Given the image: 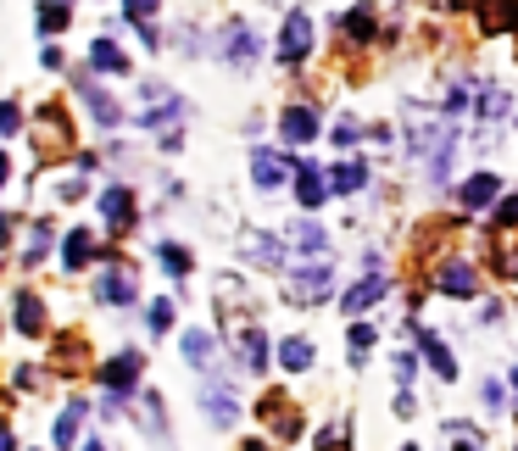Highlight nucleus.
I'll list each match as a JSON object with an SVG mask.
<instances>
[{
	"instance_id": "18",
	"label": "nucleus",
	"mask_w": 518,
	"mask_h": 451,
	"mask_svg": "<svg viewBox=\"0 0 518 451\" xmlns=\"http://www.w3.org/2000/svg\"><path fill=\"white\" fill-rule=\"evenodd\" d=\"M418 345H424V357H429L434 374H441V379H458V362H451V352H446L441 340H434V335H418Z\"/></svg>"
},
{
	"instance_id": "33",
	"label": "nucleus",
	"mask_w": 518,
	"mask_h": 451,
	"mask_svg": "<svg viewBox=\"0 0 518 451\" xmlns=\"http://www.w3.org/2000/svg\"><path fill=\"white\" fill-rule=\"evenodd\" d=\"M502 107H507V95H502V90H485V95H480V117H496Z\"/></svg>"
},
{
	"instance_id": "37",
	"label": "nucleus",
	"mask_w": 518,
	"mask_h": 451,
	"mask_svg": "<svg viewBox=\"0 0 518 451\" xmlns=\"http://www.w3.org/2000/svg\"><path fill=\"white\" fill-rule=\"evenodd\" d=\"M6 178H12V162H6V156H0V184H6Z\"/></svg>"
},
{
	"instance_id": "2",
	"label": "nucleus",
	"mask_w": 518,
	"mask_h": 451,
	"mask_svg": "<svg viewBox=\"0 0 518 451\" xmlns=\"http://www.w3.org/2000/svg\"><path fill=\"white\" fill-rule=\"evenodd\" d=\"M95 296L107 301V306H129V301H134V268H129L123 257H107V273H100Z\"/></svg>"
},
{
	"instance_id": "36",
	"label": "nucleus",
	"mask_w": 518,
	"mask_h": 451,
	"mask_svg": "<svg viewBox=\"0 0 518 451\" xmlns=\"http://www.w3.org/2000/svg\"><path fill=\"white\" fill-rule=\"evenodd\" d=\"M39 61H45V67H51V73H56V67H68V56H61L56 45H45V51H39Z\"/></svg>"
},
{
	"instance_id": "10",
	"label": "nucleus",
	"mask_w": 518,
	"mask_h": 451,
	"mask_svg": "<svg viewBox=\"0 0 518 451\" xmlns=\"http://www.w3.org/2000/svg\"><path fill=\"white\" fill-rule=\"evenodd\" d=\"M90 67L95 73H129V56H123V45L112 34H100L95 45H90Z\"/></svg>"
},
{
	"instance_id": "23",
	"label": "nucleus",
	"mask_w": 518,
	"mask_h": 451,
	"mask_svg": "<svg viewBox=\"0 0 518 451\" xmlns=\"http://www.w3.org/2000/svg\"><path fill=\"white\" fill-rule=\"evenodd\" d=\"M245 257H257V262H267V268H279V240H267V234H245Z\"/></svg>"
},
{
	"instance_id": "5",
	"label": "nucleus",
	"mask_w": 518,
	"mask_h": 451,
	"mask_svg": "<svg viewBox=\"0 0 518 451\" xmlns=\"http://www.w3.org/2000/svg\"><path fill=\"white\" fill-rule=\"evenodd\" d=\"M279 134H284V146H313L318 139V112L313 107H284Z\"/></svg>"
},
{
	"instance_id": "4",
	"label": "nucleus",
	"mask_w": 518,
	"mask_h": 451,
	"mask_svg": "<svg viewBox=\"0 0 518 451\" xmlns=\"http://www.w3.org/2000/svg\"><path fill=\"white\" fill-rule=\"evenodd\" d=\"M139 368H145L139 352H123V357H112L107 368H100V384H107L112 396H129V391H134V379H139Z\"/></svg>"
},
{
	"instance_id": "24",
	"label": "nucleus",
	"mask_w": 518,
	"mask_h": 451,
	"mask_svg": "<svg viewBox=\"0 0 518 451\" xmlns=\"http://www.w3.org/2000/svg\"><path fill=\"white\" fill-rule=\"evenodd\" d=\"M240 352H245V368H251V374H262V368H267V340H262L257 329H245Z\"/></svg>"
},
{
	"instance_id": "20",
	"label": "nucleus",
	"mask_w": 518,
	"mask_h": 451,
	"mask_svg": "<svg viewBox=\"0 0 518 451\" xmlns=\"http://www.w3.org/2000/svg\"><path fill=\"white\" fill-rule=\"evenodd\" d=\"M184 362H190V368H206V362H212V335H206V329H190V335H184Z\"/></svg>"
},
{
	"instance_id": "14",
	"label": "nucleus",
	"mask_w": 518,
	"mask_h": 451,
	"mask_svg": "<svg viewBox=\"0 0 518 451\" xmlns=\"http://www.w3.org/2000/svg\"><path fill=\"white\" fill-rule=\"evenodd\" d=\"M68 23H73V6H68V0H39V34H45V39H56Z\"/></svg>"
},
{
	"instance_id": "31",
	"label": "nucleus",
	"mask_w": 518,
	"mask_h": 451,
	"mask_svg": "<svg viewBox=\"0 0 518 451\" xmlns=\"http://www.w3.org/2000/svg\"><path fill=\"white\" fill-rule=\"evenodd\" d=\"M0 134H6V139H12V134H23V112H17L12 100H0Z\"/></svg>"
},
{
	"instance_id": "30",
	"label": "nucleus",
	"mask_w": 518,
	"mask_h": 451,
	"mask_svg": "<svg viewBox=\"0 0 518 451\" xmlns=\"http://www.w3.org/2000/svg\"><path fill=\"white\" fill-rule=\"evenodd\" d=\"M145 323H151V335H162L173 323V301H151V313H145Z\"/></svg>"
},
{
	"instance_id": "13",
	"label": "nucleus",
	"mask_w": 518,
	"mask_h": 451,
	"mask_svg": "<svg viewBox=\"0 0 518 451\" xmlns=\"http://www.w3.org/2000/svg\"><path fill=\"white\" fill-rule=\"evenodd\" d=\"M84 100H90V112H95L100 129H117V123H123V107H117V100L100 90V84H84Z\"/></svg>"
},
{
	"instance_id": "7",
	"label": "nucleus",
	"mask_w": 518,
	"mask_h": 451,
	"mask_svg": "<svg viewBox=\"0 0 518 451\" xmlns=\"http://www.w3.org/2000/svg\"><path fill=\"white\" fill-rule=\"evenodd\" d=\"M446 296H474L480 290V273H474V262H441V273H434Z\"/></svg>"
},
{
	"instance_id": "32",
	"label": "nucleus",
	"mask_w": 518,
	"mask_h": 451,
	"mask_svg": "<svg viewBox=\"0 0 518 451\" xmlns=\"http://www.w3.org/2000/svg\"><path fill=\"white\" fill-rule=\"evenodd\" d=\"M357 139H363V123L340 117V123H335V146H357Z\"/></svg>"
},
{
	"instance_id": "8",
	"label": "nucleus",
	"mask_w": 518,
	"mask_h": 451,
	"mask_svg": "<svg viewBox=\"0 0 518 451\" xmlns=\"http://www.w3.org/2000/svg\"><path fill=\"white\" fill-rule=\"evenodd\" d=\"M296 201H301L307 212L329 201V178H323V168H313V162H307V168H296Z\"/></svg>"
},
{
	"instance_id": "39",
	"label": "nucleus",
	"mask_w": 518,
	"mask_h": 451,
	"mask_svg": "<svg viewBox=\"0 0 518 451\" xmlns=\"http://www.w3.org/2000/svg\"><path fill=\"white\" fill-rule=\"evenodd\" d=\"M0 451H12V435H6V429H0Z\"/></svg>"
},
{
	"instance_id": "28",
	"label": "nucleus",
	"mask_w": 518,
	"mask_h": 451,
	"mask_svg": "<svg viewBox=\"0 0 518 451\" xmlns=\"http://www.w3.org/2000/svg\"><path fill=\"white\" fill-rule=\"evenodd\" d=\"M206 413H212L218 423H229V418H235V401H229V391H218V384H212V391H206Z\"/></svg>"
},
{
	"instance_id": "19",
	"label": "nucleus",
	"mask_w": 518,
	"mask_h": 451,
	"mask_svg": "<svg viewBox=\"0 0 518 451\" xmlns=\"http://www.w3.org/2000/svg\"><path fill=\"white\" fill-rule=\"evenodd\" d=\"M496 190H502V184H496V173H474V178L463 184V207H485Z\"/></svg>"
},
{
	"instance_id": "11",
	"label": "nucleus",
	"mask_w": 518,
	"mask_h": 451,
	"mask_svg": "<svg viewBox=\"0 0 518 451\" xmlns=\"http://www.w3.org/2000/svg\"><path fill=\"white\" fill-rule=\"evenodd\" d=\"M385 290H390V279H385V273H368L363 284H351V290H346V313H368V306H374Z\"/></svg>"
},
{
	"instance_id": "26",
	"label": "nucleus",
	"mask_w": 518,
	"mask_h": 451,
	"mask_svg": "<svg viewBox=\"0 0 518 451\" xmlns=\"http://www.w3.org/2000/svg\"><path fill=\"white\" fill-rule=\"evenodd\" d=\"M156 257H162V268H168L173 279L190 273V251H184V245H156Z\"/></svg>"
},
{
	"instance_id": "34",
	"label": "nucleus",
	"mask_w": 518,
	"mask_h": 451,
	"mask_svg": "<svg viewBox=\"0 0 518 451\" xmlns=\"http://www.w3.org/2000/svg\"><path fill=\"white\" fill-rule=\"evenodd\" d=\"M496 223H502V229H518V195H507L502 207H496Z\"/></svg>"
},
{
	"instance_id": "3",
	"label": "nucleus",
	"mask_w": 518,
	"mask_h": 451,
	"mask_svg": "<svg viewBox=\"0 0 518 451\" xmlns=\"http://www.w3.org/2000/svg\"><path fill=\"white\" fill-rule=\"evenodd\" d=\"M284 296H290V301H323V296H329V262H313V268L290 273V279H284Z\"/></svg>"
},
{
	"instance_id": "9",
	"label": "nucleus",
	"mask_w": 518,
	"mask_h": 451,
	"mask_svg": "<svg viewBox=\"0 0 518 451\" xmlns=\"http://www.w3.org/2000/svg\"><path fill=\"white\" fill-rule=\"evenodd\" d=\"M100 212H107L112 229H129V223H134V190H123V184L100 190Z\"/></svg>"
},
{
	"instance_id": "1",
	"label": "nucleus",
	"mask_w": 518,
	"mask_h": 451,
	"mask_svg": "<svg viewBox=\"0 0 518 451\" xmlns=\"http://www.w3.org/2000/svg\"><path fill=\"white\" fill-rule=\"evenodd\" d=\"M307 51H313V17H307V12H290L284 28H279V61H284V67H296Z\"/></svg>"
},
{
	"instance_id": "17",
	"label": "nucleus",
	"mask_w": 518,
	"mask_h": 451,
	"mask_svg": "<svg viewBox=\"0 0 518 451\" xmlns=\"http://www.w3.org/2000/svg\"><path fill=\"white\" fill-rule=\"evenodd\" d=\"M12 306H17L12 318H17V329H23V335H39V329H45V313H39V296H17Z\"/></svg>"
},
{
	"instance_id": "16",
	"label": "nucleus",
	"mask_w": 518,
	"mask_h": 451,
	"mask_svg": "<svg viewBox=\"0 0 518 451\" xmlns=\"http://www.w3.org/2000/svg\"><path fill=\"white\" fill-rule=\"evenodd\" d=\"M346 39L351 45H368V39H374V6H357V12H346Z\"/></svg>"
},
{
	"instance_id": "38",
	"label": "nucleus",
	"mask_w": 518,
	"mask_h": 451,
	"mask_svg": "<svg viewBox=\"0 0 518 451\" xmlns=\"http://www.w3.org/2000/svg\"><path fill=\"white\" fill-rule=\"evenodd\" d=\"M84 451H112V446H107V440H90V446H84Z\"/></svg>"
},
{
	"instance_id": "15",
	"label": "nucleus",
	"mask_w": 518,
	"mask_h": 451,
	"mask_svg": "<svg viewBox=\"0 0 518 451\" xmlns=\"http://www.w3.org/2000/svg\"><path fill=\"white\" fill-rule=\"evenodd\" d=\"M363 184H368L363 162H340V168H329V190H335V195H351V190H363Z\"/></svg>"
},
{
	"instance_id": "29",
	"label": "nucleus",
	"mask_w": 518,
	"mask_h": 451,
	"mask_svg": "<svg viewBox=\"0 0 518 451\" xmlns=\"http://www.w3.org/2000/svg\"><path fill=\"white\" fill-rule=\"evenodd\" d=\"M290 240L307 245V251H323V229H318V223H296V229H290Z\"/></svg>"
},
{
	"instance_id": "6",
	"label": "nucleus",
	"mask_w": 518,
	"mask_h": 451,
	"mask_svg": "<svg viewBox=\"0 0 518 451\" xmlns=\"http://www.w3.org/2000/svg\"><path fill=\"white\" fill-rule=\"evenodd\" d=\"M290 173H296V162L279 156V151H257V156H251V178L262 184V190H279Z\"/></svg>"
},
{
	"instance_id": "35",
	"label": "nucleus",
	"mask_w": 518,
	"mask_h": 451,
	"mask_svg": "<svg viewBox=\"0 0 518 451\" xmlns=\"http://www.w3.org/2000/svg\"><path fill=\"white\" fill-rule=\"evenodd\" d=\"M368 345H374V329H368V323H357V329H351V357H363Z\"/></svg>"
},
{
	"instance_id": "25",
	"label": "nucleus",
	"mask_w": 518,
	"mask_h": 451,
	"mask_svg": "<svg viewBox=\"0 0 518 451\" xmlns=\"http://www.w3.org/2000/svg\"><path fill=\"white\" fill-rule=\"evenodd\" d=\"M78 418H84V401H68V413L56 418V446H73V435H78Z\"/></svg>"
},
{
	"instance_id": "22",
	"label": "nucleus",
	"mask_w": 518,
	"mask_h": 451,
	"mask_svg": "<svg viewBox=\"0 0 518 451\" xmlns=\"http://www.w3.org/2000/svg\"><path fill=\"white\" fill-rule=\"evenodd\" d=\"M279 362L290 368V374H301V368H313V345H307V340H284L279 345Z\"/></svg>"
},
{
	"instance_id": "21",
	"label": "nucleus",
	"mask_w": 518,
	"mask_h": 451,
	"mask_svg": "<svg viewBox=\"0 0 518 451\" xmlns=\"http://www.w3.org/2000/svg\"><path fill=\"white\" fill-rule=\"evenodd\" d=\"M223 56H229V61H240V67L257 56V45H251V28H245V23H235V28H229V45H223Z\"/></svg>"
},
{
	"instance_id": "12",
	"label": "nucleus",
	"mask_w": 518,
	"mask_h": 451,
	"mask_svg": "<svg viewBox=\"0 0 518 451\" xmlns=\"http://www.w3.org/2000/svg\"><path fill=\"white\" fill-rule=\"evenodd\" d=\"M95 257V234L90 229H73L68 240H61V268H90Z\"/></svg>"
},
{
	"instance_id": "27",
	"label": "nucleus",
	"mask_w": 518,
	"mask_h": 451,
	"mask_svg": "<svg viewBox=\"0 0 518 451\" xmlns=\"http://www.w3.org/2000/svg\"><path fill=\"white\" fill-rule=\"evenodd\" d=\"M156 12H162V0H123V17H129V23H156Z\"/></svg>"
}]
</instances>
